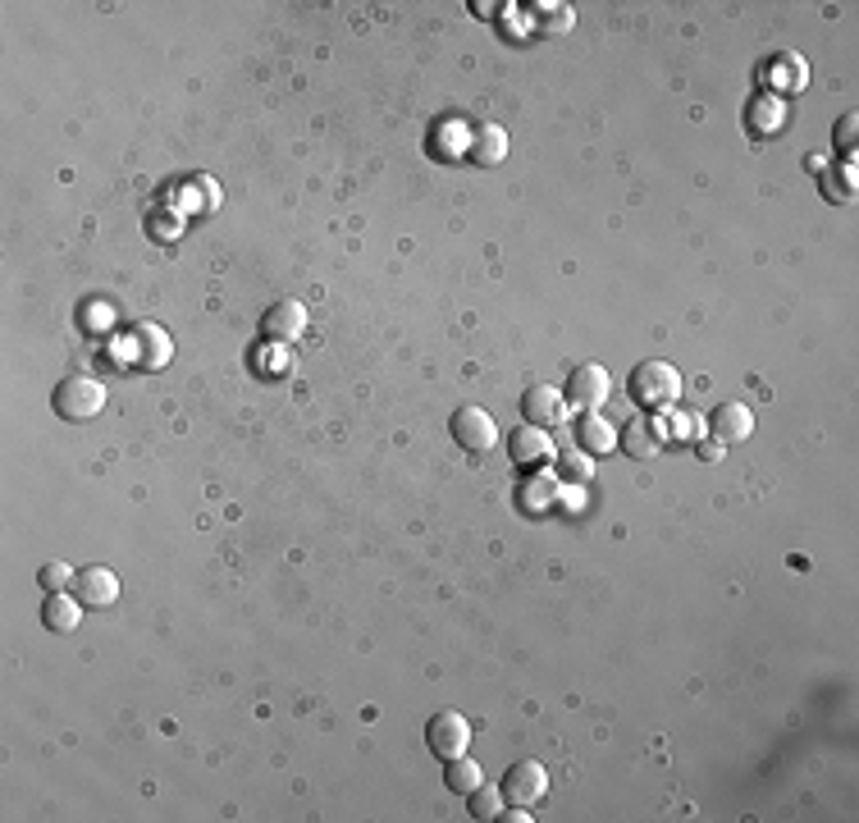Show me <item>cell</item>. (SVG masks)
<instances>
[{
	"label": "cell",
	"instance_id": "1",
	"mask_svg": "<svg viewBox=\"0 0 859 823\" xmlns=\"http://www.w3.org/2000/svg\"><path fill=\"white\" fill-rule=\"evenodd\" d=\"M56 412L65 421H92L101 417V407H106V384L92 380V375H69L56 384Z\"/></svg>",
	"mask_w": 859,
	"mask_h": 823
},
{
	"label": "cell",
	"instance_id": "2",
	"mask_svg": "<svg viewBox=\"0 0 859 823\" xmlns=\"http://www.w3.org/2000/svg\"><path fill=\"white\" fill-rule=\"evenodd\" d=\"M676 394H682V375H676V367L668 362H640L636 375H631V398L649 412L659 407H672Z\"/></svg>",
	"mask_w": 859,
	"mask_h": 823
},
{
	"label": "cell",
	"instance_id": "3",
	"mask_svg": "<svg viewBox=\"0 0 859 823\" xmlns=\"http://www.w3.org/2000/svg\"><path fill=\"white\" fill-rule=\"evenodd\" d=\"M426 741H430V751L444 755V760L466 755V745H472V723H466L462 714H453V709H439L426 723Z\"/></svg>",
	"mask_w": 859,
	"mask_h": 823
},
{
	"label": "cell",
	"instance_id": "4",
	"mask_svg": "<svg viewBox=\"0 0 859 823\" xmlns=\"http://www.w3.org/2000/svg\"><path fill=\"white\" fill-rule=\"evenodd\" d=\"M453 440L466 453H489L499 444V426H494L485 407H462V412H453Z\"/></svg>",
	"mask_w": 859,
	"mask_h": 823
},
{
	"label": "cell",
	"instance_id": "5",
	"mask_svg": "<svg viewBox=\"0 0 859 823\" xmlns=\"http://www.w3.org/2000/svg\"><path fill=\"white\" fill-rule=\"evenodd\" d=\"M508 453H512L516 467H531V472H539L549 457H558V449H554V440H549V430H544V426H531V421H522V426L508 434Z\"/></svg>",
	"mask_w": 859,
	"mask_h": 823
},
{
	"label": "cell",
	"instance_id": "6",
	"mask_svg": "<svg viewBox=\"0 0 859 823\" xmlns=\"http://www.w3.org/2000/svg\"><path fill=\"white\" fill-rule=\"evenodd\" d=\"M608 394H613V375L599 367V362L577 367V371H571V380H567V398L577 403L581 412H599V407L608 403Z\"/></svg>",
	"mask_w": 859,
	"mask_h": 823
},
{
	"label": "cell",
	"instance_id": "7",
	"mask_svg": "<svg viewBox=\"0 0 859 823\" xmlns=\"http://www.w3.org/2000/svg\"><path fill=\"white\" fill-rule=\"evenodd\" d=\"M544 791H549V774H544L539 760H516L503 774V796L512 805H535Z\"/></svg>",
	"mask_w": 859,
	"mask_h": 823
},
{
	"label": "cell",
	"instance_id": "8",
	"mask_svg": "<svg viewBox=\"0 0 859 823\" xmlns=\"http://www.w3.org/2000/svg\"><path fill=\"white\" fill-rule=\"evenodd\" d=\"M302 329H306V306L298 298L275 302L262 316V339H270V344H293V339H302Z\"/></svg>",
	"mask_w": 859,
	"mask_h": 823
},
{
	"label": "cell",
	"instance_id": "9",
	"mask_svg": "<svg viewBox=\"0 0 859 823\" xmlns=\"http://www.w3.org/2000/svg\"><path fill=\"white\" fill-rule=\"evenodd\" d=\"M663 440H668L663 426H654L649 417H631L627 426L617 430V449H622V453H631L636 462L659 457V453H663Z\"/></svg>",
	"mask_w": 859,
	"mask_h": 823
},
{
	"label": "cell",
	"instance_id": "10",
	"mask_svg": "<svg viewBox=\"0 0 859 823\" xmlns=\"http://www.w3.org/2000/svg\"><path fill=\"white\" fill-rule=\"evenodd\" d=\"M750 430H754V412L745 403H722L709 412L713 444H741V440H750Z\"/></svg>",
	"mask_w": 859,
	"mask_h": 823
},
{
	"label": "cell",
	"instance_id": "11",
	"mask_svg": "<svg viewBox=\"0 0 859 823\" xmlns=\"http://www.w3.org/2000/svg\"><path fill=\"white\" fill-rule=\"evenodd\" d=\"M562 390L558 384H531V390L522 394V417L531 421V426H544L549 430L554 421H562Z\"/></svg>",
	"mask_w": 859,
	"mask_h": 823
},
{
	"label": "cell",
	"instance_id": "12",
	"mask_svg": "<svg viewBox=\"0 0 859 823\" xmlns=\"http://www.w3.org/2000/svg\"><path fill=\"white\" fill-rule=\"evenodd\" d=\"M73 595L83 600L88 608H106L119 600V577L111 568H83L73 577Z\"/></svg>",
	"mask_w": 859,
	"mask_h": 823
},
{
	"label": "cell",
	"instance_id": "13",
	"mask_svg": "<svg viewBox=\"0 0 859 823\" xmlns=\"http://www.w3.org/2000/svg\"><path fill=\"white\" fill-rule=\"evenodd\" d=\"M134 352H138V362L142 367H165L170 362V352H174V344H170V334L155 325V321H142V325H134Z\"/></svg>",
	"mask_w": 859,
	"mask_h": 823
},
{
	"label": "cell",
	"instance_id": "14",
	"mask_svg": "<svg viewBox=\"0 0 859 823\" xmlns=\"http://www.w3.org/2000/svg\"><path fill=\"white\" fill-rule=\"evenodd\" d=\"M78 617H83V600L65 595V590H46V600H42L46 631H78Z\"/></svg>",
	"mask_w": 859,
	"mask_h": 823
},
{
	"label": "cell",
	"instance_id": "15",
	"mask_svg": "<svg viewBox=\"0 0 859 823\" xmlns=\"http://www.w3.org/2000/svg\"><path fill=\"white\" fill-rule=\"evenodd\" d=\"M577 444L590 453V457H599V453H613L617 449V430L599 417V412H581V421H577Z\"/></svg>",
	"mask_w": 859,
	"mask_h": 823
},
{
	"label": "cell",
	"instance_id": "16",
	"mask_svg": "<svg viewBox=\"0 0 859 823\" xmlns=\"http://www.w3.org/2000/svg\"><path fill=\"white\" fill-rule=\"evenodd\" d=\"M508 157V134L499 124H476L472 134V161L476 165H499Z\"/></svg>",
	"mask_w": 859,
	"mask_h": 823
},
{
	"label": "cell",
	"instance_id": "17",
	"mask_svg": "<svg viewBox=\"0 0 859 823\" xmlns=\"http://www.w3.org/2000/svg\"><path fill=\"white\" fill-rule=\"evenodd\" d=\"M444 783H449V791H457V796H472V791L485 783V774H480V764H476L472 755H453L449 768H444Z\"/></svg>",
	"mask_w": 859,
	"mask_h": 823
},
{
	"label": "cell",
	"instance_id": "18",
	"mask_svg": "<svg viewBox=\"0 0 859 823\" xmlns=\"http://www.w3.org/2000/svg\"><path fill=\"white\" fill-rule=\"evenodd\" d=\"M531 10H535V14H531V19H535V28H539V33H549V37L567 33V28H571V19H577L567 5H558V0H549V5H531Z\"/></svg>",
	"mask_w": 859,
	"mask_h": 823
},
{
	"label": "cell",
	"instance_id": "19",
	"mask_svg": "<svg viewBox=\"0 0 859 823\" xmlns=\"http://www.w3.org/2000/svg\"><path fill=\"white\" fill-rule=\"evenodd\" d=\"M466 801H472V814H476V819H499V814H503V787L480 783L472 796H466Z\"/></svg>",
	"mask_w": 859,
	"mask_h": 823
},
{
	"label": "cell",
	"instance_id": "20",
	"mask_svg": "<svg viewBox=\"0 0 859 823\" xmlns=\"http://www.w3.org/2000/svg\"><path fill=\"white\" fill-rule=\"evenodd\" d=\"M554 495H558V480L544 476V472H535V476L526 480V490H522V503H526V508H544V503H554Z\"/></svg>",
	"mask_w": 859,
	"mask_h": 823
},
{
	"label": "cell",
	"instance_id": "21",
	"mask_svg": "<svg viewBox=\"0 0 859 823\" xmlns=\"http://www.w3.org/2000/svg\"><path fill=\"white\" fill-rule=\"evenodd\" d=\"M558 462H562V472L577 476V480H590V476H594V457H590L585 449H562Z\"/></svg>",
	"mask_w": 859,
	"mask_h": 823
},
{
	"label": "cell",
	"instance_id": "22",
	"mask_svg": "<svg viewBox=\"0 0 859 823\" xmlns=\"http://www.w3.org/2000/svg\"><path fill=\"white\" fill-rule=\"evenodd\" d=\"M73 577L78 572H69V563H46V568L37 572V581H42V590H73Z\"/></svg>",
	"mask_w": 859,
	"mask_h": 823
},
{
	"label": "cell",
	"instance_id": "23",
	"mask_svg": "<svg viewBox=\"0 0 859 823\" xmlns=\"http://www.w3.org/2000/svg\"><path fill=\"white\" fill-rule=\"evenodd\" d=\"M837 142H841V151L850 157V147H855V115H846V119H841V128H837Z\"/></svg>",
	"mask_w": 859,
	"mask_h": 823
},
{
	"label": "cell",
	"instance_id": "24",
	"mask_svg": "<svg viewBox=\"0 0 859 823\" xmlns=\"http://www.w3.org/2000/svg\"><path fill=\"white\" fill-rule=\"evenodd\" d=\"M499 819H508V823H531V814H526V805H512V810H503Z\"/></svg>",
	"mask_w": 859,
	"mask_h": 823
}]
</instances>
